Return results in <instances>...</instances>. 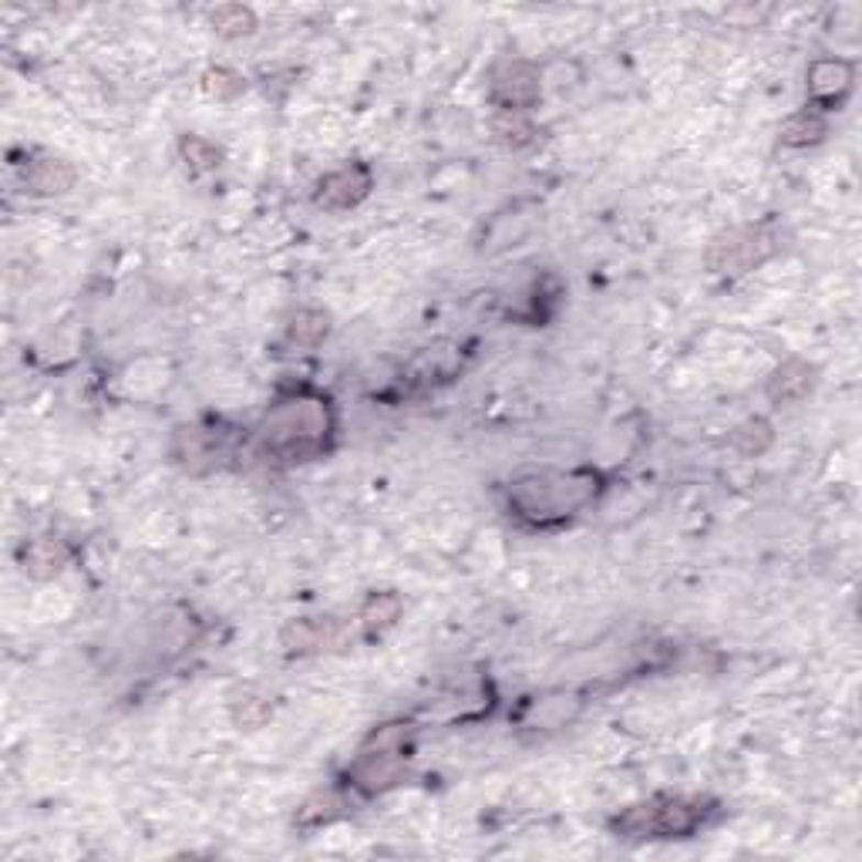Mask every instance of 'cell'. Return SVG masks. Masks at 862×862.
I'll return each instance as SVG.
<instances>
[{
	"label": "cell",
	"mask_w": 862,
	"mask_h": 862,
	"mask_svg": "<svg viewBox=\"0 0 862 862\" xmlns=\"http://www.w3.org/2000/svg\"><path fill=\"white\" fill-rule=\"evenodd\" d=\"M816 385V367L805 361H785L772 377H769V398L775 405H795L802 401Z\"/></svg>",
	"instance_id": "obj_9"
},
{
	"label": "cell",
	"mask_w": 862,
	"mask_h": 862,
	"mask_svg": "<svg viewBox=\"0 0 862 862\" xmlns=\"http://www.w3.org/2000/svg\"><path fill=\"white\" fill-rule=\"evenodd\" d=\"M331 431L328 401L320 398H294L269 411L263 442L280 458H307L323 449V439Z\"/></svg>",
	"instance_id": "obj_1"
},
{
	"label": "cell",
	"mask_w": 862,
	"mask_h": 862,
	"mask_svg": "<svg viewBox=\"0 0 862 862\" xmlns=\"http://www.w3.org/2000/svg\"><path fill=\"white\" fill-rule=\"evenodd\" d=\"M597 493V478L593 475H526L509 489V502L519 516L546 522L576 512Z\"/></svg>",
	"instance_id": "obj_2"
},
{
	"label": "cell",
	"mask_w": 862,
	"mask_h": 862,
	"mask_svg": "<svg viewBox=\"0 0 862 862\" xmlns=\"http://www.w3.org/2000/svg\"><path fill=\"white\" fill-rule=\"evenodd\" d=\"M772 253V240L762 230H731L721 233L708 250V266L715 274H744L754 263Z\"/></svg>",
	"instance_id": "obj_4"
},
{
	"label": "cell",
	"mask_w": 862,
	"mask_h": 862,
	"mask_svg": "<svg viewBox=\"0 0 862 862\" xmlns=\"http://www.w3.org/2000/svg\"><path fill=\"white\" fill-rule=\"evenodd\" d=\"M826 135V122L819 112H798L782 125V142L785 145H813Z\"/></svg>",
	"instance_id": "obj_15"
},
{
	"label": "cell",
	"mask_w": 862,
	"mask_h": 862,
	"mask_svg": "<svg viewBox=\"0 0 862 862\" xmlns=\"http://www.w3.org/2000/svg\"><path fill=\"white\" fill-rule=\"evenodd\" d=\"M179 152H183V158L189 162L196 173H206V169L220 166V148H216L212 142H206V139H199V135H183L179 139Z\"/></svg>",
	"instance_id": "obj_17"
},
{
	"label": "cell",
	"mask_w": 862,
	"mask_h": 862,
	"mask_svg": "<svg viewBox=\"0 0 862 862\" xmlns=\"http://www.w3.org/2000/svg\"><path fill=\"white\" fill-rule=\"evenodd\" d=\"M328 331H331L328 313H320V310H303V313H297V317L290 320V328H287L290 341H294V344H303V347L320 344L323 338H328Z\"/></svg>",
	"instance_id": "obj_14"
},
{
	"label": "cell",
	"mask_w": 862,
	"mask_h": 862,
	"mask_svg": "<svg viewBox=\"0 0 862 862\" xmlns=\"http://www.w3.org/2000/svg\"><path fill=\"white\" fill-rule=\"evenodd\" d=\"M71 560V550L58 535H37L21 550V566L31 579H51L58 576Z\"/></svg>",
	"instance_id": "obj_8"
},
{
	"label": "cell",
	"mask_w": 862,
	"mask_h": 862,
	"mask_svg": "<svg viewBox=\"0 0 862 862\" xmlns=\"http://www.w3.org/2000/svg\"><path fill=\"white\" fill-rule=\"evenodd\" d=\"M849 88H852V65H846L839 58H826L808 68V95H813V101L832 104Z\"/></svg>",
	"instance_id": "obj_10"
},
{
	"label": "cell",
	"mask_w": 862,
	"mask_h": 862,
	"mask_svg": "<svg viewBox=\"0 0 862 862\" xmlns=\"http://www.w3.org/2000/svg\"><path fill=\"white\" fill-rule=\"evenodd\" d=\"M202 88L216 98H236L243 91V78L230 68H212V71H206Z\"/></svg>",
	"instance_id": "obj_20"
},
{
	"label": "cell",
	"mask_w": 862,
	"mask_h": 862,
	"mask_svg": "<svg viewBox=\"0 0 862 862\" xmlns=\"http://www.w3.org/2000/svg\"><path fill=\"white\" fill-rule=\"evenodd\" d=\"M351 627L338 617H303L290 620L280 633L284 646L290 654H310V651H334V646L347 643Z\"/></svg>",
	"instance_id": "obj_5"
},
{
	"label": "cell",
	"mask_w": 862,
	"mask_h": 862,
	"mask_svg": "<svg viewBox=\"0 0 862 862\" xmlns=\"http://www.w3.org/2000/svg\"><path fill=\"white\" fill-rule=\"evenodd\" d=\"M209 21H212L216 34H223V37H246V34H253V27H256L253 11H250V8H240V4L216 8Z\"/></svg>",
	"instance_id": "obj_16"
},
{
	"label": "cell",
	"mask_w": 862,
	"mask_h": 862,
	"mask_svg": "<svg viewBox=\"0 0 862 862\" xmlns=\"http://www.w3.org/2000/svg\"><path fill=\"white\" fill-rule=\"evenodd\" d=\"M398 617H401V600L395 593H371L357 614V627L367 637H374V633H385L388 627H395Z\"/></svg>",
	"instance_id": "obj_12"
},
{
	"label": "cell",
	"mask_w": 862,
	"mask_h": 862,
	"mask_svg": "<svg viewBox=\"0 0 862 862\" xmlns=\"http://www.w3.org/2000/svg\"><path fill=\"white\" fill-rule=\"evenodd\" d=\"M371 192V173L364 166H344L317 183V202L328 209H351Z\"/></svg>",
	"instance_id": "obj_7"
},
{
	"label": "cell",
	"mask_w": 862,
	"mask_h": 862,
	"mask_svg": "<svg viewBox=\"0 0 862 862\" xmlns=\"http://www.w3.org/2000/svg\"><path fill=\"white\" fill-rule=\"evenodd\" d=\"M334 808H338V802L331 798V795H317V798H310L303 808H300V822L307 826V822H320V819H331L334 816Z\"/></svg>",
	"instance_id": "obj_21"
},
{
	"label": "cell",
	"mask_w": 862,
	"mask_h": 862,
	"mask_svg": "<svg viewBox=\"0 0 862 862\" xmlns=\"http://www.w3.org/2000/svg\"><path fill=\"white\" fill-rule=\"evenodd\" d=\"M27 186L41 196H62L75 186L78 173L71 162L65 158H37L34 166H27Z\"/></svg>",
	"instance_id": "obj_11"
},
{
	"label": "cell",
	"mask_w": 862,
	"mask_h": 862,
	"mask_svg": "<svg viewBox=\"0 0 862 862\" xmlns=\"http://www.w3.org/2000/svg\"><path fill=\"white\" fill-rule=\"evenodd\" d=\"M266 718H269V705H266L263 697H256V694H240V697L233 700V721H236L240 728L253 731V728L266 725Z\"/></svg>",
	"instance_id": "obj_19"
},
{
	"label": "cell",
	"mask_w": 862,
	"mask_h": 862,
	"mask_svg": "<svg viewBox=\"0 0 862 862\" xmlns=\"http://www.w3.org/2000/svg\"><path fill=\"white\" fill-rule=\"evenodd\" d=\"M700 819H705L700 802L651 798L643 805H633L614 826L630 839H677V836H690L700 826Z\"/></svg>",
	"instance_id": "obj_3"
},
{
	"label": "cell",
	"mask_w": 862,
	"mask_h": 862,
	"mask_svg": "<svg viewBox=\"0 0 862 862\" xmlns=\"http://www.w3.org/2000/svg\"><path fill=\"white\" fill-rule=\"evenodd\" d=\"M539 98V75L526 62H506L493 75V101L502 112H522Z\"/></svg>",
	"instance_id": "obj_6"
},
{
	"label": "cell",
	"mask_w": 862,
	"mask_h": 862,
	"mask_svg": "<svg viewBox=\"0 0 862 862\" xmlns=\"http://www.w3.org/2000/svg\"><path fill=\"white\" fill-rule=\"evenodd\" d=\"M493 132H496V139H499L502 145H512V148L529 145L532 135H535V129H532L519 112H502V115L493 122Z\"/></svg>",
	"instance_id": "obj_18"
},
{
	"label": "cell",
	"mask_w": 862,
	"mask_h": 862,
	"mask_svg": "<svg viewBox=\"0 0 862 862\" xmlns=\"http://www.w3.org/2000/svg\"><path fill=\"white\" fill-rule=\"evenodd\" d=\"M772 442H775V431L765 418H748L744 424H738L731 431V445L744 458H759Z\"/></svg>",
	"instance_id": "obj_13"
}]
</instances>
